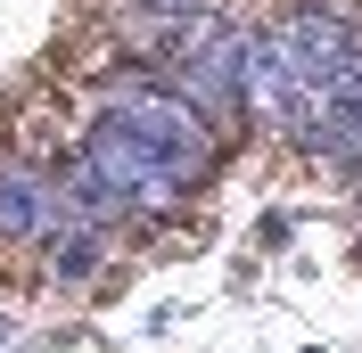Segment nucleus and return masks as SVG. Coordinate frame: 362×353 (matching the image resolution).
Returning <instances> with one entry per match:
<instances>
[{"instance_id":"obj_1","label":"nucleus","mask_w":362,"mask_h":353,"mask_svg":"<svg viewBox=\"0 0 362 353\" xmlns=\"http://www.w3.org/2000/svg\"><path fill=\"white\" fill-rule=\"evenodd\" d=\"M354 66H362V25H346L338 8L296 0V8H280V17H264L247 33V74H239V90H247V115L264 132L305 140L321 124V107L354 83Z\"/></svg>"},{"instance_id":"obj_2","label":"nucleus","mask_w":362,"mask_h":353,"mask_svg":"<svg viewBox=\"0 0 362 353\" xmlns=\"http://www.w3.org/2000/svg\"><path fill=\"white\" fill-rule=\"evenodd\" d=\"M58 181H66V198L83 205L90 222H124V214L132 222H165V214L189 205V189H198V173H189L181 156L132 140L115 115H90L83 148H74V164Z\"/></svg>"},{"instance_id":"obj_3","label":"nucleus","mask_w":362,"mask_h":353,"mask_svg":"<svg viewBox=\"0 0 362 353\" xmlns=\"http://www.w3.org/2000/svg\"><path fill=\"white\" fill-rule=\"evenodd\" d=\"M239 74H247V33H239V25H223L214 8H198V17L173 25V49H165V90H181L206 124H239V115H247Z\"/></svg>"},{"instance_id":"obj_4","label":"nucleus","mask_w":362,"mask_h":353,"mask_svg":"<svg viewBox=\"0 0 362 353\" xmlns=\"http://www.w3.org/2000/svg\"><path fill=\"white\" fill-rule=\"evenodd\" d=\"M107 115H115V124H124L132 140H148V148L181 156V164H189L198 181L214 173V124H206V115L189 107L181 90H165V83H124V90L107 99Z\"/></svg>"},{"instance_id":"obj_5","label":"nucleus","mask_w":362,"mask_h":353,"mask_svg":"<svg viewBox=\"0 0 362 353\" xmlns=\"http://www.w3.org/2000/svg\"><path fill=\"white\" fill-rule=\"evenodd\" d=\"M58 214H66V181L33 173V164H0V239L8 246H42Z\"/></svg>"},{"instance_id":"obj_6","label":"nucleus","mask_w":362,"mask_h":353,"mask_svg":"<svg viewBox=\"0 0 362 353\" xmlns=\"http://www.w3.org/2000/svg\"><path fill=\"white\" fill-rule=\"evenodd\" d=\"M296 148L321 156V164H354V173H362V66H354V83H346L338 99L321 107V124L296 140Z\"/></svg>"},{"instance_id":"obj_7","label":"nucleus","mask_w":362,"mask_h":353,"mask_svg":"<svg viewBox=\"0 0 362 353\" xmlns=\"http://www.w3.org/2000/svg\"><path fill=\"white\" fill-rule=\"evenodd\" d=\"M140 8H148V17H165V25H181V17H198L206 0H140Z\"/></svg>"},{"instance_id":"obj_8","label":"nucleus","mask_w":362,"mask_h":353,"mask_svg":"<svg viewBox=\"0 0 362 353\" xmlns=\"http://www.w3.org/2000/svg\"><path fill=\"white\" fill-rule=\"evenodd\" d=\"M0 345H8V321H0Z\"/></svg>"}]
</instances>
